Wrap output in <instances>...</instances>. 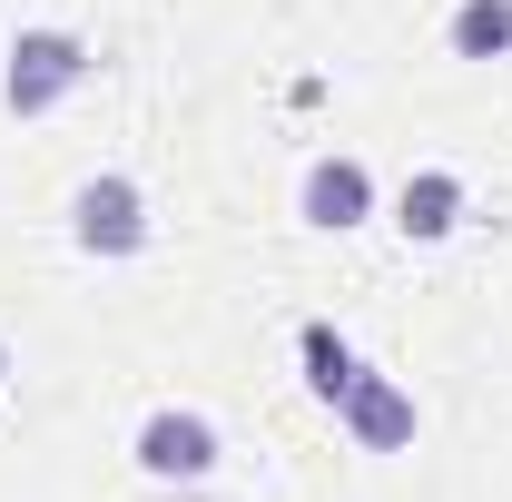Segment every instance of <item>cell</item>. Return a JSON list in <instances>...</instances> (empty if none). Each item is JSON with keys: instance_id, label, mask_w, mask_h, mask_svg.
<instances>
[{"instance_id": "6da1fadb", "label": "cell", "mask_w": 512, "mask_h": 502, "mask_svg": "<svg viewBox=\"0 0 512 502\" xmlns=\"http://www.w3.org/2000/svg\"><path fill=\"white\" fill-rule=\"evenodd\" d=\"M79 79H89V40H79V30H20V40H10V79H0V99H10L20 119H50Z\"/></svg>"}, {"instance_id": "3957f363", "label": "cell", "mask_w": 512, "mask_h": 502, "mask_svg": "<svg viewBox=\"0 0 512 502\" xmlns=\"http://www.w3.org/2000/svg\"><path fill=\"white\" fill-rule=\"evenodd\" d=\"M138 473H148V483H207V473H217V424H207V414H178V404L148 414V424H138Z\"/></svg>"}, {"instance_id": "52a82bcc", "label": "cell", "mask_w": 512, "mask_h": 502, "mask_svg": "<svg viewBox=\"0 0 512 502\" xmlns=\"http://www.w3.org/2000/svg\"><path fill=\"white\" fill-rule=\"evenodd\" d=\"M453 60H503L512 50V0H453Z\"/></svg>"}, {"instance_id": "9c48e42d", "label": "cell", "mask_w": 512, "mask_h": 502, "mask_svg": "<svg viewBox=\"0 0 512 502\" xmlns=\"http://www.w3.org/2000/svg\"><path fill=\"white\" fill-rule=\"evenodd\" d=\"M0 384H10V345H0Z\"/></svg>"}, {"instance_id": "7a4b0ae2", "label": "cell", "mask_w": 512, "mask_h": 502, "mask_svg": "<svg viewBox=\"0 0 512 502\" xmlns=\"http://www.w3.org/2000/svg\"><path fill=\"white\" fill-rule=\"evenodd\" d=\"M69 237L89 256H138L148 247V197L128 188V178H89V188L69 197Z\"/></svg>"}, {"instance_id": "ba28073f", "label": "cell", "mask_w": 512, "mask_h": 502, "mask_svg": "<svg viewBox=\"0 0 512 502\" xmlns=\"http://www.w3.org/2000/svg\"><path fill=\"white\" fill-rule=\"evenodd\" d=\"M355 375H365V365H355V345H345L335 325H306V384H316L325 404H335V394H345Z\"/></svg>"}, {"instance_id": "5b68a950", "label": "cell", "mask_w": 512, "mask_h": 502, "mask_svg": "<svg viewBox=\"0 0 512 502\" xmlns=\"http://www.w3.org/2000/svg\"><path fill=\"white\" fill-rule=\"evenodd\" d=\"M335 414H345V434L365 443V453H404V443H414V394L384 384V375H355L335 394Z\"/></svg>"}, {"instance_id": "8992f818", "label": "cell", "mask_w": 512, "mask_h": 502, "mask_svg": "<svg viewBox=\"0 0 512 502\" xmlns=\"http://www.w3.org/2000/svg\"><path fill=\"white\" fill-rule=\"evenodd\" d=\"M394 227H404V237H424V247H434V237H453V227H463V178H453V168L404 178V197H394Z\"/></svg>"}, {"instance_id": "277c9868", "label": "cell", "mask_w": 512, "mask_h": 502, "mask_svg": "<svg viewBox=\"0 0 512 502\" xmlns=\"http://www.w3.org/2000/svg\"><path fill=\"white\" fill-rule=\"evenodd\" d=\"M296 207H306V227H325V237L365 227V217H375V178H365V158H316L306 188H296Z\"/></svg>"}]
</instances>
